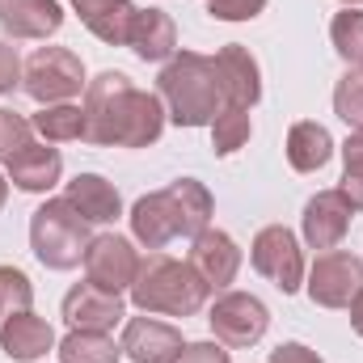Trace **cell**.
I'll use <instances>...</instances> for the list:
<instances>
[{
  "label": "cell",
  "mask_w": 363,
  "mask_h": 363,
  "mask_svg": "<svg viewBox=\"0 0 363 363\" xmlns=\"http://www.w3.org/2000/svg\"><path fill=\"white\" fill-rule=\"evenodd\" d=\"M85 85H89L85 81V64L68 47H38L26 60V68H21V89L30 93L34 101H43V106L68 101V97H77V93L85 89Z\"/></svg>",
  "instance_id": "8992f818"
},
{
  "label": "cell",
  "mask_w": 363,
  "mask_h": 363,
  "mask_svg": "<svg viewBox=\"0 0 363 363\" xmlns=\"http://www.w3.org/2000/svg\"><path fill=\"white\" fill-rule=\"evenodd\" d=\"M330 157H334V140H330V131L321 123L304 118V123H296L287 131V161H291L296 174H317Z\"/></svg>",
  "instance_id": "7402d4cb"
},
{
  "label": "cell",
  "mask_w": 363,
  "mask_h": 363,
  "mask_svg": "<svg viewBox=\"0 0 363 363\" xmlns=\"http://www.w3.org/2000/svg\"><path fill=\"white\" fill-rule=\"evenodd\" d=\"M342 161H347V174H342V186H338V190L351 199L355 211H363V127L347 135V144H342Z\"/></svg>",
  "instance_id": "f1b7e54d"
},
{
  "label": "cell",
  "mask_w": 363,
  "mask_h": 363,
  "mask_svg": "<svg viewBox=\"0 0 363 363\" xmlns=\"http://www.w3.org/2000/svg\"><path fill=\"white\" fill-rule=\"evenodd\" d=\"M267 9V0H207V13L216 21H254Z\"/></svg>",
  "instance_id": "4dcf8cb0"
},
{
  "label": "cell",
  "mask_w": 363,
  "mask_h": 363,
  "mask_svg": "<svg viewBox=\"0 0 363 363\" xmlns=\"http://www.w3.org/2000/svg\"><path fill=\"white\" fill-rule=\"evenodd\" d=\"M89 245H93L89 220L68 199H47L34 211V220H30V250H34V258L43 267L72 271V267H81Z\"/></svg>",
  "instance_id": "5b68a950"
},
{
  "label": "cell",
  "mask_w": 363,
  "mask_h": 363,
  "mask_svg": "<svg viewBox=\"0 0 363 363\" xmlns=\"http://www.w3.org/2000/svg\"><path fill=\"white\" fill-rule=\"evenodd\" d=\"M17 85H21V60L9 43H0V97L13 93Z\"/></svg>",
  "instance_id": "1f68e13d"
},
{
  "label": "cell",
  "mask_w": 363,
  "mask_h": 363,
  "mask_svg": "<svg viewBox=\"0 0 363 363\" xmlns=\"http://www.w3.org/2000/svg\"><path fill=\"white\" fill-rule=\"evenodd\" d=\"M72 9L81 13V21L110 47H127V30H131V0H72Z\"/></svg>",
  "instance_id": "44dd1931"
},
{
  "label": "cell",
  "mask_w": 363,
  "mask_h": 363,
  "mask_svg": "<svg viewBox=\"0 0 363 363\" xmlns=\"http://www.w3.org/2000/svg\"><path fill=\"white\" fill-rule=\"evenodd\" d=\"M85 140L101 148H148L165 131V106L157 93L135 89L123 72H101L85 85Z\"/></svg>",
  "instance_id": "6da1fadb"
},
{
  "label": "cell",
  "mask_w": 363,
  "mask_h": 363,
  "mask_svg": "<svg viewBox=\"0 0 363 363\" xmlns=\"http://www.w3.org/2000/svg\"><path fill=\"white\" fill-rule=\"evenodd\" d=\"M211 330H216V338L224 342V347H254L262 334H267V325H271V313H267V304L258 300V296H250V291H224L216 304H211Z\"/></svg>",
  "instance_id": "ba28073f"
},
{
  "label": "cell",
  "mask_w": 363,
  "mask_h": 363,
  "mask_svg": "<svg viewBox=\"0 0 363 363\" xmlns=\"http://www.w3.org/2000/svg\"><path fill=\"white\" fill-rule=\"evenodd\" d=\"M271 363H321V355L308 351L304 342H283V347L271 351Z\"/></svg>",
  "instance_id": "836d02e7"
},
{
  "label": "cell",
  "mask_w": 363,
  "mask_h": 363,
  "mask_svg": "<svg viewBox=\"0 0 363 363\" xmlns=\"http://www.w3.org/2000/svg\"><path fill=\"white\" fill-rule=\"evenodd\" d=\"M330 38H334V51L347 60V64H359L363 60V9H342L330 26Z\"/></svg>",
  "instance_id": "484cf974"
},
{
  "label": "cell",
  "mask_w": 363,
  "mask_h": 363,
  "mask_svg": "<svg viewBox=\"0 0 363 363\" xmlns=\"http://www.w3.org/2000/svg\"><path fill=\"white\" fill-rule=\"evenodd\" d=\"M30 300H34L30 279L17 271V267H0V321L13 317V313H26Z\"/></svg>",
  "instance_id": "f546056e"
},
{
  "label": "cell",
  "mask_w": 363,
  "mask_h": 363,
  "mask_svg": "<svg viewBox=\"0 0 363 363\" xmlns=\"http://www.w3.org/2000/svg\"><path fill=\"white\" fill-rule=\"evenodd\" d=\"M334 114H338L351 131L363 127V72L359 68H351V72L338 81V89H334Z\"/></svg>",
  "instance_id": "4316f807"
},
{
  "label": "cell",
  "mask_w": 363,
  "mask_h": 363,
  "mask_svg": "<svg viewBox=\"0 0 363 363\" xmlns=\"http://www.w3.org/2000/svg\"><path fill=\"white\" fill-rule=\"evenodd\" d=\"M30 144H34V123L21 118L17 110H0V165H9Z\"/></svg>",
  "instance_id": "83f0119b"
},
{
  "label": "cell",
  "mask_w": 363,
  "mask_h": 363,
  "mask_svg": "<svg viewBox=\"0 0 363 363\" xmlns=\"http://www.w3.org/2000/svg\"><path fill=\"white\" fill-rule=\"evenodd\" d=\"M216 77H220V85H224V106H237V110L258 106V97H262L258 60H254L241 43H228V47L216 55Z\"/></svg>",
  "instance_id": "9a60e30c"
},
{
  "label": "cell",
  "mask_w": 363,
  "mask_h": 363,
  "mask_svg": "<svg viewBox=\"0 0 363 363\" xmlns=\"http://www.w3.org/2000/svg\"><path fill=\"white\" fill-rule=\"evenodd\" d=\"M123 347H114V338L93 334V330H72L60 342V359L64 363H118Z\"/></svg>",
  "instance_id": "cb8c5ba5"
},
{
  "label": "cell",
  "mask_w": 363,
  "mask_h": 363,
  "mask_svg": "<svg viewBox=\"0 0 363 363\" xmlns=\"http://www.w3.org/2000/svg\"><path fill=\"white\" fill-rule=\"evenodd\" d=\"M363 287V262L347 250H325L317 254L308 271V296L321 308H351V300Z\"/></svg>",
  "instance_id": "9c48e42d"
},
{
  "label": "cell",
  "mask_w": 363,
  "mask_h": 363,
  "mask_svg": "<svg viewBox=\"0 0 363 363\" xmlns=\"http://www.w3.org/2000/svg\"><path fill=\"white\" fill-rule=\"evenodd\" d=\"M51 347H55V330H51L43 317H34L30 308L0 321V351H4L9 359L34 363V359H43Z\"/></svg>",
  "instance_id": "e0dca14e"
},
{
  "label": "cell",
  "mask_w": 363,
  "mask_h": 363,
  "mask_svg": "<svg viewBox=\"0 0 363 363\" xmlns=\"http://www.w3.org/2000/svg\"><path fill=\"white\" fill-rule=\"evenodd\" d=\"M359 72H363V60H359Z\"/></svg>",
  "instance_id": "74e56055"
},
{
  "label": "cell",
  "mask_w": 363,
  "mask_h": 363,
  "mask_svg": "<svg viewBox=\"0 0 363 363\" xmlns=\"http://www.w3.org/2000/svg\"><path fill=\"white\" fill-rule=\"evenodd\" d=\"M190 271L199 274L211 291L216 287H228L237 271H241V250H237V241L228 237V233H220V228H203L194 241H190Z\"/></svg>",
  "instance_id": "7c38bea8"
},
{
  "label": "cell",
  "mask_w": 363,
  "mask_h": 363,
  "mask_svg": "<svg viewBox=\"0 0 363 363\" xmlns=\"http://www.w3.org/2000/svg\"><path fill=\"white\" fill-rule=\"evenodd\" d=\"M342 4H351V9H355V4H363V0H342Z\"/></svg>",
  "instance_id": "8d00e7d4"
},
{
  "label": "cell",
  "mask_w": 363,
  "mask_h": 363,
  "mask_svg": "<svg viewBox=\"0 0 363 363\" xmlns=\"http://www.w3.org/2000/svg\"><path fill=\"white\" fill-rule=\"evenodd\" d=\"M351 220H355V207L342 190H317L304 203V241L313 250H338Z\"/></svg>",
  "instance_id": "8fae6325"
},
{
  "label": "cell",
  "mask_w": 363,
  "mask_h": 363,
  "mask_svg": "<svg viewBox=\"0 0 363 363\" xmlns=\"http://www.w3.org/2000/svg\"><path fill=\"white\" fill-rule=\"evenodd\" d=\"M64 199H68L89 224H110V220H118V211H123L118 190L101 178V174H77V178L68 182V194H64Z\"/></svg>",
  "instance_id": "ffe728a7"
},
{
  "label": "cell",
  "mask_w": 363,
  "mask_h": 363,
  "mask_svg": "<svg viewBox=\"0 0 363 363\" xmlns=\"http://www.w3.org/2000/svg\"><path fill=\"white\" fill-rule=\"evenodd\" d=\"M127 47L144 60V64H169L174 51H178V30H174V17L161 13V9H135L131 17V30H127Z\"/></svg>",
  "instance_id": "2e32d148"
},
{
  "label": "cell",
  "mask_w": 363,
  "mask_h": 363,
  "mask_svg": "<svg viewBox=\"0 0 363 363\" xmlns=\"http://www.w3.org/2000/svg\"><path fill=\"white\" fill-rule=\"evenodd\" d=\"M64 321H68L72 330L110 334V330L123 321V296L101 291V287H93L89 279H85V283H77V287L64 296Z\"/></svg>",
  "instance_id": "5bb4252c"
},
{
  "label": "cell",
  "mask_w": 363,
  "mask_h": 363,
  "mask_svg": "<svg viewBox=\"0 0 363 363\" xmlns=\"http://www.w3.org/2000/svg\"><path fill=\"white\" fill-rule=\"evenodd\" d=\"M9 178L17 190H26V194H43V190H51L60 174H64V157L55 152V148H43V144H30L26 152H17L9 165Z\"/></svg>",
  "instance_id": "d6986e66"
},
{
  "label": "cell",
  "mask_w": 363,
  "mask_h": 363,
  "mask_svg": "<svg viewBox=\"0 0 363 363\" xmlns=\"http://www.w3.org/2000/svg\"><path fill=\"white\" fill-rule=\"evenodd\" d=\"M157 89H161V101L169 106V118L178 127H211L216 114L224 110V85L216 77V60H207L199 51L174 55L161 68Z\"/></svg>",
  "instance_id": "3957f363"
},
{
  "label": "cell",
  "mask_w": 363,
  "mask_h": 363,
  "mask_svg": "<svg viewBox=\"0 0 363 363\" xmlns=\"http://www.w3.org/2000/svg\"><path fill=\"white\" fill-rule=\"evenodd\" d=\"M250 131H254L250 110L224 106V110L216 114V123H211V148H216V157H233L237 148H245V144H250Z\"/></svg>",
  "instance_id": "d4e9b609"
},
{
  "label": "cell",
  "mask_w": 363,
  "mask_h": 363,
  "mask_svg": "<svg viewBox=\"0 0 363 363\" xmlns=\"http://www.w3.org/2000/svg\"><path fill=\"white\" fill-rule=\"evenodd\" d=\"M178 363H233V359H228V351L216 347V342H190V347H182Z\"/></svg>",
  "instance_id": "d6a6232c"
},
{
  "label": "cell",
  "mask_w": 363,
  "mask_h": 363,
  "mask_svg": "<svg viewBox=\"0 0 363 363\" xmlns=\"http://www.w3.org/2000/svg\"><path fill=\"white\" fill-rule=\"evenodd\" d=\"M207 220H211V194L194 178H178L174 186L152 190L131 207V233L148 250H165L178 237L194 241L207 228Z\"/></svg>",
  "instance_id": "7a4b0ae2"
},
{
  "label": "cell",
  "mask_w": 363,
  "mask_h": 363,
  "mask_svg": "<svg viewBox=\"0 0 363 363\" xmlns=\"http://www.w3.org/2000/svg\"><path fill=\"white\" fill-rule=\"evenodd\" d=\"M0 26L13 38H47L64 26L55 0H0Z\"/></svg>",
  "instance_id": "ac0fdd59"
},
{
  "label": "cell",
  "mask_w": 363,
  "mask_h": 363,
  "mask_svg": "<svg viewBox=\"0 0 363 363\" xmlns=\"http://www.w3.org/2000/svg\"><path fill=\"white\" fill-rule=\"evenodd\" d=\"M34 131L47 140V144H68V140H85V110L81 106H68V101H55V106H43L34 114Z\"/></svg>",
  "instance_id": "603a6c76"
},
{
  "label": "cell",
  "mask_w": 363,
  "mask_h": 363,
  "mask_svg": "<svg viewBox=\"0 0 363 363\" xmlns=\"http://www.w3.org/2000/svg\"><path fill=\"white\" fill-rule=\"evenodd\" d=\"M135 271H140V254L131 250L127 237H118V233L93 237L89 254H85V279H89L93 287L123 296V291H131Z\"/></svg>",
  "instance_id": "30bf717a"
},
{
  "label": "cell",
  "mask_w": 363,
  "mask_h": 363,
  "mask_svg": "<svg viewBox=\"0 0 363 363\" xmlns=\"http://www.w3.org/2000/svg\"><path fill=\"white\" fill-rule=\"evenodd\" d=\"M250 262H254V271L262 274V279H271L283 296L300 291V283H304V254H300L296 237L283 224H271V228H262L254 237Z\"/></svg>",
  "instance_id": "52a82bcc"
},
{
  "label": "cell",
  "mask_w": 363,
  "mask_h": 363,
  "mask_svg": "<svg viewBox=\"0 0 363 363\" xmlns=\"http://www.w3.org/2000/svg\"><path fill=\"white\" fill-rule=\"evenodd\" d=\"M123 355H131L135 363H178L182 355V330L157 321V317H131L123 325Z\"/></svg>",
  "instance_id": "4fadbf2b"
},
{
  "label": "cell",
  "mask_w": 363,
  "mask_h": 363,
  "mask_svg": "<svg viewBox=\"0 0 363 363\" xmlns=\"http://www.w3.org/2000/svg\"><path fill=\"white\" fill-rule=\"evenodd\" d=\"M207 283L190 271V262H178L169 254H148L140 258V271L131 283V304L140 313H161V317H194L207 304Z\"/></svg>",
  "instance_id": "277c9868"
},
{
  "label": "cell",
  "mask_w": 363,
  "mask_h": 363,
  "mask_svg": "<svg viewBox=\"0 0 363 363\" xmlns=\"http://www.w3.org/2000/svg\"><path fill=\"white\" fill-rule=\"evenodd\" d=\"M351 325H355V334L363 338V287H359V296L351 300Z\"/></svg>",
  "instance_id": "e575fe53"
},
{
  "label": "cell",
  "mask_w": 363,
  "mask_h": 363,
  "mask_svg": "<svg viewBox=\"0 0 363 363\" xmlns=\"http://www.w3.org/2000/svg\"><path fill=\"white\" fill-rule=\"evenodd\" d=\"M4 199H9V182L0 178V207H4Z\"/></svg>",
  "instance_id": "d590c367"
}]
</instances>
